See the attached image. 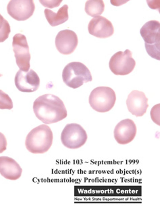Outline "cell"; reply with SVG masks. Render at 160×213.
<instances>
[{
  "instance_id": "obj_7",
  "label": "cell",
  "mask_w": 160,
  "mask_h": 213,
  "mask_svg": "<svg viewBox=\"0 0 160 213\" xmlns=\"http://www.w3.org/2000/svg\"><path fill=\"white\" fill-rule=\"evenodd\" d=\"M136 62L129 50L118 51L111 57L109 63L111 71L115 75H127L133 70Z\"/></svg>"
},
{
  "instance_id": "obj_12",
  "label": "cell",
  "mask_w": 160,
  "mask_h": 213,
  "mask_svg": "<svg viewBox=\"0 0 160 213\" xmlns=\"http://www.w3.org/2000/svg\"><path fill=\"white\" fill-rule=\"evenodd\" d=\"M137 128L134 121L127 119L119 122L114 130V138L120 144L125 145L132 141L135 136Z\"/></svg>"
},
{
  "instance_id": "obj_23",
  "label": "cell",
  "mask_w": 160,
  "mask_h": 213,
  "mask_svg": "<svg viewBox=\"0 0 160 213\" xmlns=\"http://www.w3.org/2000/svg\"><path fill=\"white\" fill-rule=\"evenodd\" d=\"M2 76V74H0V77Z\"/></svg>"
},
{
  "instance_id": "obj_11",
  "label": "cell",
  "mask_w": 160,
  "mask_h": 213,
  "mask_svg": "<svg viewBox=\"0 0 160 213\" xmlns=\"http://www.w3.org/2000/svg\"><path fill=\"white\" fill-rule=\"evenodd\" d=\"M76 34L73 31L65 29L59 32L55 39L58 50L61 54L68 55L73 53L78 44Z\"/></svg>"
},
{
  "instance_id": "obj_21",
  "label": "cell",
  "mask_w": 160,
  "mask_h": 213,
  "mask_svg": "<svg viewBox=\"0 0 160 213\" xmlns=\"http://www.w3.org/2000/svg\"><path fill=\"white\" fill-rule=\"evenodd\" d=\"M40 3L43 6L46 7L50 8H52L55 7H58L59 6L62 0H55V1H48V0H40Z\"/></svg>"
},
{
  "instance_id": "obj_22",
  "label": "cell",
  "mask_w": 160,
  "mask_h": 213,
  "mask_svg": "<svg viewBox=\"0 0 160 213\" xmlns=\"http://www.w3.org/2000/svg\"><path fill=\"white\" fill-rule=\"evenodd\" d=\"M7 141L4 135L0 132V153H2L7 148Z\"/></svg>"
},
{
  "instance_id": "obj_5",
  "label": "cell",
  "mask_w": 160,
  "mask_h": 213,
  "mask_svg": "<svg viewBox=\"0 0 160 213\" xmlns=\"http://www.w3.org/2000/svg\"><path fill=\"white\" fill-rule=\"evenodd\" d=\"M114 91L111 88L100 86L91 92L89 103L92 109L101 113L109 111L113 107L116 100Z\"/></svg>"
},
{
  "instance_id": "obj_20",
  "label": "cell",
  "mask_w": 160,
  "mask_h": 213,
  "mask_svg": "<svg viewBox=\"0 0 160 213\" xmlns=\"http://www.w3.org/2000/svg\"><path fill=\"white\" fill-rule=\"evenodd\" d=\"M160 104L154 105L151 111V116L152 120L154 123L159 125Z\"/></svg>"
},
{
  "instance_id": "obj_18",
  "label": "cell",
  "mask_w": 160,
  "mask_h": 213,
  "mask_svg": "<svg viewBox=\"0 0 160 213\" xmlns=\"http://www.w3.org/2000/svg\"><path fill=\"white\" fill-rule=\"evenodd\" d=\"M10 31L8 22L0 13V43L3 42L8 38Z\"/></svg>"
},
{
  "instance_id": "obj_8",
  "label": "cell",
  "mask_w": 160,
  "mask_h": 213,
  "mask_svg": "<svg viewBox=\"0 0 160 213\" xmlns=\"http://www.w3.org/2000/svg\"><path fill=\"white\" fill-rule=\"evenodd\" d=\"M12 46L16 63L20 70L28 71L30 66L31 55L25 36L20 33L15 35L13 37Z\"/></svg>"
},
{
  "instance_id": "obj_16",
  "label": "cell",
  "mask_w": 160,
  "mask_h": 213,
  "mask_svg": "<svg viewBox=\"0 0 160 213\" xmlns=\"http://www.w3.org/2000/svg\"><path fill=\"white\" fill-rule=\"evenodd\" d=\"M68 6L66 4L61 7L56 13L50 9H45L44 12L45 17L51 26L58 25L68 19Z\"/></svg>"
},
{
  "instance_id": "obj_17",
  "label": "cell",
  "mask_w": 160,
  "mask_h": 213,
  "mask_svg": "<svg viewBox=\"0 0 160 213\" xmlns=\"http://www.w3.org/2000/svg\"><path fill=\"white\" fill-rule=\"evenodd\" d=\"M105 5L102 0H89L85 4V10L86 13L92 17L99 16L104 9Z\"/></svg>"
},
{
  "instance_id": "obj_19",
  "label": "cell",
  "mask_w": 160,
  "mask_h": 213,
  "mask_svg": "<svg viewBox=\"0 0 160 213\" xmlns=\"http://www.w3.org/2000/svg\"><path fill=\"white\" fill-rule=\"evenodd\" d=\"M13 107L11 98L7 94L0 89V109H11Z\"/></svg>"
},
{
  "instance_id": "obj_6",
  "label": "cell",
  "mask_w": 160,
  "mask_h": 213,
  "mask_svg": "<svg viewBox=\"0 0 160 213\" xmlns=\"http://www.w3.org/2000/svg\"><path fill=\"white\" fill-rule=\"evenodd\" d=\"M88 138L86 131L80 124L75 123L67 124L61 134L62 144L70 149L78 148L83 145Z\"/></svg>"
},
{
  "instance_id": "obj_4",
  "label": "cell",
  "mask_w": 160,
  "mask_h": 213,
  "mask_svg": "<svg viewBox=\"0 0 160 213\" xmlns=\"http://www.w3.org/2000/svg\"><path fill=\"white\" fill-rule=\"evenodd\" d=\"M160 24L159 21L152 20L146 23L140 30L141 35L145 42L148 54L160 60Z\"/></svg>"
},
{
  "instance_id": "obj_9",
  "label": "cell",
  "mask_w": 160,
  "mask_h": 213,
  "mask_svg": "<svg viewBox=\"0 0 160 213\" xmlns=\"http://www.w3.org/2000/svg\"><path fill=\"white\" fill-rule=\"evenodd\" d=\"M35 6L32 0H11L7 6L8 14L15 20L24 21L33 14Z\"/></svg>"
},
{
  "instance_id": "obj_15",
  "label": "cell",
  "mask_w": 160,
  "mask_h": 213,
  "mask_svg": "<svg viewBox=\"0 0 160 213\" xmlns=\"http://www.w3.org/2000/svg\"><path fill=\"white\" fill-rule=\"evenodd\" d=\"M22 169L13 159L8 156L0 157V173L5 178L16 180L21 176Z\"/></svg>"
},
{
  "instance_id": "obj_3",
  "label": "cell",
  "mask_w": 160,
  "mask_h": 213,
  "mask_svg": "<svg viewBox=\"0 0 160 213\" xmlns=\"http://www.w3.org/2000/svg\"><path fill=\"white\" fill-rule=\"evenodd\" d=\"M62 77L63 82L73 89L78 88L84 83L92 80L89 69L84 64L79 62L68 64L63 70Z\"/></svg>"
},
{
  "instance_id": "obj_1",
  "label": "cell",
  "mask_w": 160,
  "mask_h": 213,
  "mask_svg": "<svg viewBox=\"0 0 160 213\" xmlns=\"http://www.w3.org/2000/svg\"><path fill=\"white\" fill-rule=\"evenodd\" d=\"M33 109L37 118L47 124L59 122L67 116L62 101L52 94H43L37 98L33 102Z\"/></svg>"
},
{
  "instance_id": "obj_14",
  "label": "cell",
  "mask_w": 160,
  "mask_h": 213,
  "mask_svg": "<svg viewBox=\"0 0 160 213\" xmlns=\"http://www.w3.org/2000/svg\"><path fill=\"white\" fill-rule=\"evenodd\" d=\"M148 100L143 92L132 91L128 95L126 102L128 111L136 117L143 116L148 107Z\"/></svg>"
},
{
  "instance_id": "obj_13",
  "label": "cell",
  "mask_w": 160,
  "mask_h": 213,
  "mask_svg": "<svg viewBox=\"0 0 160 213\" xmlns=\"http://www.w3.org/2000/svg\"><path fill=\"white\" fill-rule=\"evenodd\" d=\"M88 29L90 34L100 38L109 37L114 33V28L111 22L101 16L95 17L90 21Z\"/></svg>"
},
{
  "instance_id": "obj_2",
  "label": "cell",
  "mask_w": 160,
  "mask_h": 213,
  "mask_svg": "<svg viewBox=\"0 0 160 213\" xmlns=\"http://www.w3.org/2000/svg\"><path fill=\"white\" fill-rule=\"evenodd\" d=\"M52 131L48 125H40L33 129L26 137L27 149L33 154H43L51 147L53 141Z\"/></svg>"
},
{
  "instance_id": "obj_10",
  "label": "cell",
  "mask_w": 160,
  "mask_h": 213,
  "mask_svg": "<svg viewBox=\"0 0 160 213\" xmlns=\"http://www.w3.org/2000/svg\"><path fill=\"white\" fill-rule=\"evenodd\" d=\"M14 82L19 91L30 93L38 90L40 86V79L36 73L32 69L28 71L19 69L15 76Z\"/></svg>"
}]
</instances>
